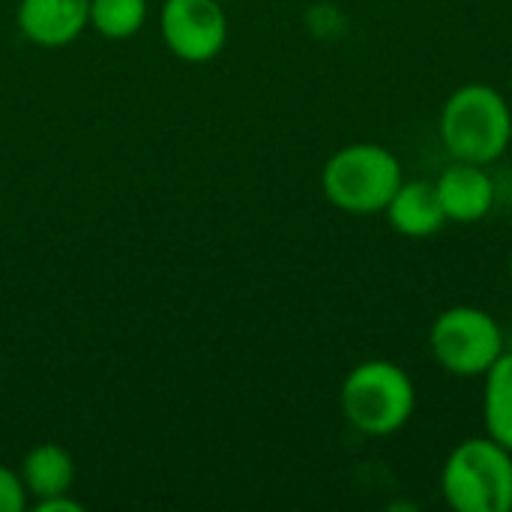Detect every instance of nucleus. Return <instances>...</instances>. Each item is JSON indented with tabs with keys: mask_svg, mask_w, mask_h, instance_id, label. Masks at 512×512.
Segmentation results:
<instances>
[{
	"mask_svg": "<svg viewBox=\"0 0 512 512\" xmlns=\"http://www.w3.org/2000/svg\"><path fill=\"white\" fill-rule=\"evenodd\" d=\"M438 135L450 159L489 168L510 150L512 102L492 84H462L441 108Z\"/></svg>",
	"mask_w": 512,
	"mask_h": 512,
	"instance_id": "obj_1",
	"label": "nucleus"
},
{
	"mask_svg": "<svg viewBox=\"0 0 512 512\" xmlns=\"http://www.w3.org/2000/svg\"><path fill=\"white\" fill-rule=\"evenodd\" d=\"M339 408L351 429L366 438H390L402 432L417 411V387L393 360L357 363L339 390Z\"/></svg>",
	"mask_w": 512,
	"mask_h": 512,
	"instance_id": "obj_2",
	"label": "nucleus"
},
{
	"mask_svg": "<svg viewBox=\"0 0 512 512\" xmlns=\"http://www.w3.org/2000/svg\"><path fill=\"white\" fill-rule=\"evenodd\" d=\"M405 171L399 156L375 141H357L339 147L321 171L324 198L351 216L384 213L396 189L402 186Z\"/></svg>",
	"mask_w": 512,
	"mask_h": 512,
	"instance_id": "obj_3",
	"label": "nucleus"
},
{
	"mask_svg": "<svg viewBox=\"0 0 512 512\" xmlns=\"http://www.w3.org/2000/svg\"><path fill=\"white\" fill-rule=\"evenodd\" d=\"M441 495L456 512H512V453L495 438H468L441 468Z\"/></svg>",
	"mask_w": 512,
	"mask_h": 512,
	"instance_id": "obj_4",
	"label": "nucleus"
},
{
	"mask_svg": "<svg viewBox=\"0 0 512 512\" xmlns=\"http://www.w3.org/2000/svg\"><path fill=\"white\" fill-rule=\"evenodd\" d=\"M429 351L447 375L483 378L507 351V339L486 309L450 306L432 321Z\"/></svg>",
	"mask_w": 512,
	"mask_h": 512,
	"instance_id": "obj_5",
	"label": "nucleus"
},
{
	"mask_svg": "<svg viewBox=\"0 0 512 512\" xmlns=\"http://www.w3.org/2000/svg\"><path fill=\"white\" fill-rule=\"evenodd\" d=\"M159 33L177 60L210 63L228 42V15L222 0H162Z\"/></svg>",
	"mask_w": 512,
	"mask_h": 512,
	"instance_id": "obj_6",
	"label": "nucleus"
},
{
	"mask_svg": "<svg viewBox=\"0 0 512 512\" xmlns=\"http://www.w3.org/2000/svg\"><path fill=\"white\" fill-rule=\"evenodd\" d=\"M432 183H435V192H438L447 222L474 225V222H483L495 207L498 192H495V180L486 171V165L453 159Z\"/></svg>",
	"mask_w": 512,
	"mask_h": 512,
	"instance_id": "obj_7",
	"label": "nucleus"
},
{
	"mask_svg": "<svg viewBox=\"0 0 512 512\" xmlns=\"http://www.w3.org/2000/svg\"><path fill=\"white\" fill-rule=\"evenodd\" d=\"M15 24L27 42L63 48L90 27V0H18Z\"/></svg>",
	"mask_w": 512,
	"mask_h": 512,
	"instance_id": "obj_8",
	"label": "nucleus"
},
{
	"mask_svg": "<svg viewBox=\"0 0 512 512\" xmlns=\"http://www.w3.org/2000/svg\"><path fill=\"white\" fill-rule=\"evenodd\" d=\"M384 216L396 234L411 237V240L435 237L447 225V216H444V207L438 201L432 180H402V186L384 207Z\"/></svg>",
	"mask_w": 512,
	"mask_h": 512,
	"instance_id": "obj_9",
	"label": "nucleus"
},
{
	"mask_svg": "<svg viewBox=\"0 0 512 512\" xmlns=\"http://www.w3.org/2000/svg\"><path fill=\"white\" fill-rule=\"evenodd\" d=\"M21 483L27 489V495L33 501H42V498H51V495H63V492H72V483H75V459L66 447L60 444H36L24 453L21 459Z\"/></svg>",
	"mask_w": 512,
	"mask_h": 512,
	"instance_id": "obj_10",
	"label": "nucleus"
},
{
	"mask_svg": "<svg viewBox=\"0 0 512 512\" xmlns=\"http://www.w3.org/2000/svg\"><path fill=\"white\" fill-rule=\"evenodd\" d=\"M483 423L486 435L512 453V351L483 375Z\"/></svg>",
	"mask_w": 512,
	"mask_h": 512,
	"instance_id": "obj_11",
	"label": "nucleus"
},
{
	"mask_svg": "<svg viewBox=\"0 0 512 512\" xmlns=\"http://www.w3.org/2000/svg\"><path fill=\"white\" fill-rule=\"evenodd\" d=\"M147 0H90V27L102 39H132L147 21Z\"/></svg>",
	"mask_w": 512,
	"mask_h": 512,
	"instance_id": "obj_12",
	"label": "nucleus"
},
{
	"mask_svg": "<svg viewBox=\"0 0 512 512\" xmlns=\"http://www.w3.org/2000/svg\"><path fill=\"white\" fill-rule=\"evenodd\" d=\"M30 507V495L21 483V474L0 465V512H24Z\"/></svg>",
	"mask_w": 512,
	"mask_h": 512,
	"instance_id": "obj_13",
	"label": "nucleus"
},
{
	"mask_svg": "<svg viewBox=\"0 0 512 512\" xmlns=\"http://www.w3.org/2000/svg\"><path fill=\"white\" fill-rule=\"evenodd\" d=\"M33 512H84V504L72 498V492L51 495L42 501H33Z\"/></svg>",
	"mask_w": 512,
	"mask_h": 512,
	"instance_id": "obj_14",
	"label": "nucleus"
},
{
	"mask_svg": "<svg viewBox=\"0 0 512 512\" xmlns=\"http://www.w3.org/2000/svg\"><path fill=\"white\" fill-rule=\"evenodd\" d=\"M507 273H510V282H512V252H510V261H507Z\"/></svg>",
	"mask_w": 512,
	"mask_h": 512,
	"instance_id": "obj_15",
	"label": "nucleus"
},
{
	"mask_svg": "<svg viewBox=\"0 0 512 512\" xmlns=\"http://www.w3.org/2000/svg\"><path fill=\"white\" fill-rule=\"evenodd\" d=\"M510 102H512V75H510Z\"/></svg>",
	"mask_w": 512,
	"mask_h": 512,
	"instance_id": "obj_16",
	"label": "nucleus"
}]
</instances>
